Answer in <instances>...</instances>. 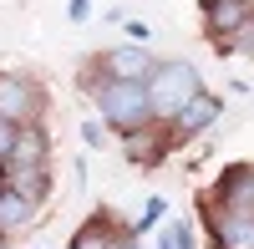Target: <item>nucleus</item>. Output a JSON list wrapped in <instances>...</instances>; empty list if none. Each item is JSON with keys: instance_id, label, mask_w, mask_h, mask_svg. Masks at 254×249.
Returning <instances> with one entry per match:
<instances>
[{"instance_id": "nucleus-11", "label": "nucleus", "mask_w": 254, "mask_h": 249, "mask_svg": "<svg viewBox=\"0 0 254 249\" xmlns=\"http://www.w3.org/2000/svg\"><path fill=\"white\" fill-rule=\"evenodd\" d=\"M71 249H117V244L102 234V229H81V234L71 239Z\"/></svg>"}, {"instance_id": "nucleus-3", "label": "nucleus", "mask_w": 254, "mask_h": 249, "mask_svg": "<svg viewBox=\"0 0 254 249\" xmlns=\"http://www.w3.org/2000/svg\"><path fill=\"white\" fill-rule=\"evenodd\" d=\"M249 10H254L249 0H203V26H208V36L229 41L234 31H244L249 20H254Z\"/></svg>"}, {"instance_id": "nucleus-16", "label": "nucleus", "mask_w": 254, "mask_h": 249, "mask_svg": "<svg viewBox=\"0 0 254 249\" xmlns=\"http://www.w3.org/2000/svg\"><path fill=\"white\" fill-rule=\"evenodd\" d=\"M117 249H142V244H137V239H122V244H117Z\"/></svg>"}, {"instance_id": "nucleus-2", "label": "nucleus", "mask_w": 254, "mask_h": 249, "mask_svg": "<svg viewBox=\"0 0 254 249\" xmlns=\"http://www.w3.org/2000/svg\"><path fill=\"white\" fill-rule=\"evenodd\" d=\"M203 92V81H198V71L188 66V61H168V66H158L153 71V81H147V97H153V117L158 122H173L188 102H193Z\"/></svg>"}, {"instance_id": "nucleus-15", "label": "nucleus", "mask_w": 254, "mask_h": 249, "mask_svg": "<svg viewBox=\"0 0 254 249\" xmlns=\"http://www.w3.org/2000/svg\"><path fill=\"white\" fill-rule=\"evenodd\" d=\"M81 137H87L92 148H102V122H87V127H81Z\"/></svg>"}, {"instance_id": "nucleus-9", "label": "nucleus", "mask_w": 254, "mask_h": 249, "mask_svg": "<svg viewBox=\"0 0 254 249\" xmlns=\"http://www.w3.org/2000/svg\"><path fill=\"white\" fill-rule=\"evenodd\" d=\"M41 158H46L41 132H20V148H15V158H10V168H41Z\"/></svg>"}, {"instance_id": "nucleus-10", "label": "nucleus", "mask_w": 254, "mask_h": 249, "mask_svg": "<svg viewBox=\"0 0 254 249\" xmlns=\"http://www.w3.org/2000/svg\"><path fill=\"white\" fill-rule=\"evenodd\" d=\"M20 122H10V117H0V168H10V158H15V148H20Z\"/></svg>"}, {"instance_id": "nucleus-12", "label": "nucleus", "mask_w": 254, "mask_h": 249, "mask_svg": "<svg viewBox=\"0 0 254 249\" xmlns=\"http://www.w3.org/2000/svg\"><path fill=\"white\" fill-rule=\"evenodd\" d=\"M158 249H188V229L183 224H168V229L158 234Z\"/></svg>"}, {"instance_id": "nucleus-5", "label": "nucleus", "mask_w": 254, "mask_h": 249, "mask_svg": "<svg viewBox=\"0 0 254 249\" xmlns=\"http://www.w3.org/2000/svg\"><path fill=\"white\" fill-rule=\"evenodd\" d=\"M219 112H224V102H219V97H208V92H198V97L173 117V132H178V137H193V132H203V127H214Z\"/></svg>"}, {"instance_id": "nucleus-1", "label": "nucleus", "mask_w": 254, "mask_h": 249, "mask_svg": "<svg viewBox=\"0 0 254 249\" xmlns=\"http://www.w3.org/2000/svg\"><path fill=\"white\" fill-rule=\"evenodd\" d=\"M97 107H102V117H107L112 127H122V132H137L142 122H153L147 81H117V76H107V81L97 87Z\"/></svg>"}, {"instance_id": "nucleus-7", "label": "nucleus", "mask_w": 254, "mask_h": 249, "mask_svg": "<svg viewBox=\"0 0 254 249\" xmlns=\"http://www.w3.org/2000/svg\"><path fill=\"white\" fill-rule=\"evenodd\" d=\"M219 244L224 249H254V209H224L219 214Z\"/></svg>"}, {"instance_id": "nucleus-13", "label": "nucleus", "mask_w": 254, "mask_h": 249, "mask_svg": "<svg viewBox=\"0 0 254 249\" xmlns=\"http://www.w3.org/2000/svg\"><path fill=\"white\" fill-rule=\"evenodd\" d=\"M87 15H92V0H71V5H66V20H76V26H81Z\"/></svg>"}, {"instance_id": "nucleus-6", "label": "nucleus", "mask_w": 254, "mask_h": 249, "mask_svg": "<svg viewBox=\"0 0 254 249\" xmlns=\"http://www.w3.org/2000/svg\"><path fill=\"white\" fill-rule=\"evenodd\" d=\"M31 112H36V92H31V81H20V76H0V117L26 122Z\"/></svg>"}, {"instance_id": "nucleus-4", "label": "nucleus", "mask_w": 254, "mask_h": 249, "mask_svg": "<svg viewBox=\"0 0 254 249\" xmlns=\"http://www.w3.org/2000/svg\"><path fill=\"white\" fill-rule=\"evenodd\" d=\"M153 71H158V61H153V51H147L142 41L117 46L107 56V76H117V81H153Z\"/></svg>"}, {"instance_id": "nucleus-8", "label": "nucleus", "mask_w": 254, "mask_h": 249, "mask_svg": "<svg viewBox=\"0 0 254 249\" xmlns=\"http://www.w3.org/2000/svg\"><path fill=\"white\" fill-rule=\"evenodd\" d=\"M31 219H36V198H26V193H15V188H5L0 193V234H20V229H31Z\"/></svg>"}, {"instance_id": "nucleus-14", "label": "nucleus", "mask_w": 254, "mask_h": 249, "mask_svg": "<svg viewBox=\"0 0 254 249\" xmlns=\"http://www.w3.org/2000/svg\"><path fill=\"white\" fill-rule=\"evenodd\" d=\"M163 219V198H147V214H142V224H158Z\"/></svg>"}]
</instances>
